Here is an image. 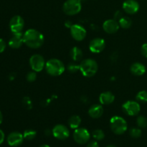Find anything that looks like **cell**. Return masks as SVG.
<instances>
[{"label": "cell", "instance_id": "6da1fadb", "mask_svg": "<svg viewBox=\"0 0 147 147\" xmlns=\"http://www.w3.org/2000/svg\"><path fill=\"white\" fill-rule=\"evenodd\" d=\"M24 44L32 49H38L45 42L44 35L40 31L34 29H29L23 33Z\"/></svg>", "mask_w": 147, "mask_h": 147}, {"label": "cell", "instance_id": "7a4b0ae2", "mask_svg": "<svg viewBox=\"0 0 147 147\" xmlns=\"http://www.w3.org/2000/svg\"><path fill=\"white\" fill-rule=\"evenodd\" d=\"M45 70L48 75L51 76H59L65 70V66L60 60L57 58L50 59L46 62Z\"/></svg>", "mask_w": 147, "mask_h": 147}, {"label": "cell", "instance_id": "3957f363", "mask_svg": "<svg viewBox=\"0 0 147 147\" xmlns=\"http://www.w3.org/2000/svg\"><path fill=\"white\" fill-rule=\"evenodd\" d=\"M98 65L97 62L91 58L83 60L80 64V71L83 76L90 78L94 76L97 73Z\"/></svg>", "mask_w": 147, "mask_h": 147}, {"label": "cell", "instance_id": "277c9868", "mask_svg": "<svg viewBox=\"0 0 147 147\" xmlns=\"http://www.w3.org/2000/svg\"><path fill=\"white\" fill-rule=\"evenodd\" d=\"M110 127L115 134L122 135L127 130V122L123 117L119 116H113L110 120Z\"/></svg>", "mask_w": 147, "mask_h": 147}, {"label": "cell", "instance_id": "5b68a950", "mask_svg": "<svg viewBox=\"0 0 147 147\" xmlns=\"http://www.w3.org/2000/svg\"><path fill=\"white\" fill-rule=\"evenodd\" d=\"M82 9V4L80 0H66L63 6V12L68 16L78 14Z\"/></svg>", "mask_w": 147, "mask_h": 147}, {"label": "cell", "instance_id": "8992f818", "mask_svg": "<svg viewBox=\"0 0 147 147\" xmlns=\"http://www.w3.org/2000/svg\"><path fill=\"white\" fill-rule=\"evenodd\" d=\"M73 139L77 144H86L90 141V134L85 128H78L73 132Z\"/></svg>", "mask_w": 147, "mask_h": 147}, {"label": "cell", "instance_id": "52a82bcc", "mask_svg": "<svg viewBox=\"0 0 147 147\" xmlns=\"http://www.w3.org/2000/svg\"><path fill=\"white\" fill-rule=\"evenodd\" d=\"M122 110L129 116H137L141 111V106L139 102L134 100H128L122 105Z\"/></svg>", "mask_w": 147, "mask_h": 147}, {"label": "cell", "instance_id": "ba28073f", "mask_svg": "<svg viewBox=\"0 0 147 147\" xmlns=\"http://www.w3.org/2000/svg\"><path fill=\"white\" fill-rule=\"evenodd\" d=\"M45 60L40 54H34L30 58V65L33 71L36 73L41 72L45 67Z\"/></svg>", "mask_w": 147, "mask_h": 147}, {"label": "cell", "instance_id": "9c48e42d", "mask_svg": "<svg viewBox=\"0 0 147 147\" xmlns=\"http://www.w3.org/2000/svg\"><path fill=\"white\" fill-rule=\"evenodd\" d=\"M24 27V19L20 15H15L9 21V28L12 34L21 33Z\"/></svg>", "mask_w": 147, "mask_h": 147}, {"label": "cell", "instance_id": "30bf717a", "mask_svg": "<svg viewBox=\"0 0 147 147\" xmlns=\"http://www.w3.org/2000/svg\"><path fill=\"white\" fill-rule=\"evenodd\" d=\"M53 135L59 140H65L70 136V131L68 128L63 124H57L52 129Z\"/></svg>", "mask_w": 147, "mask_h": 147}, {"label": "cell", "instance_id": "8fae6325", "mask_svg": "<svg viewBox=\"0 0 147 147\" xmlns=\"http://www.w3.org/2000/svg\"><path fill=\"white\" fill-rule=\"evenodd\" d=\"M70 34L75 40L80 42L86 38L87 32L86 29L80 24H73L70 27Z\"/></svg>", "mask_w": 147, "mask_h": 147}, {"label": "cell", "instance_id": "7c38bea8", "mask_svg": "<svg viewBox=\"0 0 147 147\" xmlns=\"http://www.w3.org/2000/svg\"><path fill=\"white\" fill-rule=\"evenodd\" d=\"M106 45V41L103 38H94L90 42L89 50L93 53H100L104 50Z\"/></svg>", "mask_w": 147, "mask_h": 147}, {"label": "cell", "instance_id": "4fadbf2b", "mask_svg": "<svg viewBox=\"0 0 147 147\" xmlns=\"http://www.w3.org/2000/svg\"><path fill=\"white\" fill-rule=\"evenodd\" d=\"M24 136L18 131H14L8 135L7 142L10 146L17 147L20 146L24 142Z\"/></svg>", "mask_w": 147, "mask_h": 147}, {"label": "cell", "instance_id": "5bb4252c", "mask_svg": "<svg viewBox=\"0 0 147 147\" xmlns=\"http://www.w3.org/2000/svg\"><path fill=\"white\" fill-rule=\"evenodd\" d=\"M120 28V25L117 20L115 19L107 20L103 22V29L108 34H114L117 32Z\"/></svg>", "mask_w": 147, "mask_h": 147}, {"label": "cell", "instance_id": "9a60e30c", "mask_svg": "<svg viewBox=\"0 0 147 147\" xmlns=\"http://www.w3.org/2000/svg\"><path fill=\"white\" fill-rule=\"evenodd\" d=\"M123 9L129 14H134L139 10V2L136 0H126L123 3Z\"/></svg>", "mask_w": 147, "mask_h": 147}, {"label": "cell", "instance_id": "2e32d148", "mask_svg": "<svg viewBox=\"0 0 147 147\" xmlns=\"http://www.w3.org/2000/svg\"><path fill=\"white\" fill-rule=\"evenodd\" d=\"M24 43L23 40V33H14L9 40L8 45L11 48L18 49L22 47Z\"/></svg>", "mask_w": 147, "mask_h": 147}, {"label": "cell", "instance_id": "e0dca14e", "mask_svg": "<svg viewBox=\"0 0 147 147\" xmlns=\"http://www.w3.org/2000/svg\"><path fill=\"white\" fill-rule=\"evenodd\" d=\"M103 114V108L101 104H93L89 108L88 115L92 119H99Z\"/></svg>", "mask_w": 147, "mask_h": 147}, {"label": "cell", "instance_id": "ac0fdd59", "mask_svg": "<svg viewBox=\"0 0 147 147\" xmlns=\"http://www.w3.org/2000/svg\"><path fill=\"white\" fill-rule=\"evenodd\" d=\"M131 73L134 75V76H143L145 73H146V67L144 64L142 63H139V62H136V63H133V64L131 65L130 67Z\"/></svg>", "mask_w": 147, "mask_h": 147}, {"label": "cell", "instance_id": "d6986e66", "mask_svg": "<svg viewBox=\"0 0 147 147\" xmlns=\"http://www.w3.org/2000/svg\"><path fill=\"white\" fill-rule=\"evenodd\" d=\"M115 100V96L110 91H106L100 93L99 96V101L101 105L111 104Z\"/></svg>", "mask_w": 147, "mask_h": 147}, {"label": "cell", "instance_id": "ffe728a7", "mask_svg": "<svg viewBox=\"0 0 147 147\" xmlns=\"http://www.w3.org/2000/svg\"><path fill=\"white\" fill-rule=\"evenodd\" d=\"M70 55L73 61L78 62L81 60L83 56V51L78 47H73L70 51Z\"/></svg>", "mask_w": 147, "mask_h": 147}, {"label": "cell", "instance_id": "44dd1931", "mask_svg": "<svg viewBox=\"0 0 147 147\" xmlns=\"http://www.w3.org/2000/svg\"><path fill=\"white\" fill-rule=\"evenodd\" d=\"M80 123H81V119L78 115H73L68 119V126L72 129H76L79 128Z\"/></svg>", "mask_w": 147, "mask_h": 147}, {"label": "cell", "instance_id": "7402d4cb", "mask_svg": "<svg viewBox=\"0 0 147 147\" xmlns=\"http://www.w3.org/2000/svg\"><path fill=\"white\" fill-rule=\"evenodd\" d=\"M118 22H119L120 27L123 29H129L132 24L131 20L128 17H123V16Z\"/></svg>", "mask_w": 147, "mask_h": 147}, {"label": "cell", "instance_id": "603a6c76", "mask_svg": "<svg viewBox=\"0 0 147 147\" xmlns=\"http://www.w3.org/2000/svg\"><path fill=\"white\" fill-rule=\"evenodd\" d=\"M23 136H24V139H26V140L32 141L37 136V131L33 130V129H27L23 133Z\"/></svg>", "mask_w": 147, "mask_h": 147}, {"label": "cell", "instance_id": "cb8c5ba5", "mask_svg": "<svg viewBox=\"0 0 147 147\" xmlns=\"http://www.w3.org/2000/svg\"><path fill=\"white\" fill-rule=\"evenodd\" d=\"M92 136L96 141H101L105 138V134L101 129H95L92 132Z\"/></svg>", "mask_w": 147, "mask_h": 147}, {"label": "cell", "instance_id": "d4e9b609", "mask_svg": "<svg viewBox=\"0 0 147 147\" xmlns=\"http://www.w3.org/2000/svg\"><path fill=\"white\" fill-rule=\"evenodd\" d=\"M67 70L70 73H76L80 70V65L77 64L75 62L70 63L66 67Z\"/></svg>", "mask_w": 147, "mask_h": 147}, {"label": "cell", "instance_id": "484cf974", "mask_svg": "<svg viewBox=\"0 0 147 147\" xmlns=\"http://www.w3.org/2000/svg\"><path fill=\"white\" fill-rule=\"evenodd\" d=\"M136 98L138 102L141 103H146L147 102V91L146 90H141L136 94Z\"/></svg>", "mask_w": 147, "mask_h": 147}, {"label": "cell", "instance_id": "4316f807", "mask_svg": "<svg viewBox=\"0 0 147 147\" xmlns=\"http://www.w3.org/2000/svg\"><path fill=\"white\" fill-rule=\"evenodd\" d=\"M136 124L139 128L144 129L147 126V118L144 116H138L136 119Z\"/></svg>", "mask_w": 147, "mask_h": 147}, {"label": "cell", "instance_id": "83f0119b", "mask_svg": "<svg viewBox=\"0 0 147 147\" xmlns=\"http://www.w3.org/2000/svg\"><path fill=\"white\" fill-rule=\"evenodd\" d=\"M142 130L139 128H132L129 130V134L134 139H138L142 136Z\"/></svg>", "mask_w": 147, "mask_h": 147}, {"label": "cell", "instance_id": "f1b7e54d", "mask_svg": "<svg viewBox=\"0 0 147 147\" xmlns=\"http://www.w3.org/2000/svg\"><path fill=\"white\" fill-rule=\"evenodd\" d=\"M37 78V73L35 71L29 72L27 74V76H26V79H27V81L30 82V83H32V82L35 81Z\"/></svg>", "mask_w": 147, "mask_h": 147}, {"label": "cell", "instance_id": "f546056e", "mask_svg": "<svg viewBox=\"0 0 147 147\" xmlns=\"http://www.w3.org/2000/svg\"><path fill=\"white\" fill-rule=\"evenodd\" d=\"M22 103L27 109H30L32 107V103L31 100L29 97H24L22 100Z\"/></svg>", "mask_w": 147, "mask_h": 147}, {"label": "cell", "instance_id": "4dcf8cb0", "mask_svg": "<svg viewBox=\"0 0 147 147\" xmlns=\"http://www.w3.org/2000/svg\"><path fill=\"white\" fill-rule=\"evenodd\" d=\"M141 53L144 57L147 58V43H144L141 47Z\"/></svg>", "mask_w": 147, "mask_h": 147}, {"label": "cell", "instance_id": "1f68e13d", "mask_svg": "<svg viewBox=\"0 0 147 147\" xmlns=\"http://www.w3.org/2000/svg\"><path fill=\"white\" fill-rule=\"evenodd\" d=\"M6 47H7V44L6 42L4 41L3 39L0 38V53H3L5 50Z\"/></svg>", "mask_w": 147, "mask_h": 147}, {"label": "cell", "instance_id": "d6a6232c", "mask_svg": "<svg viewBox=\"0 0 147 147\" xmlns=\"http://www.w3.org/2000/svg\"><path fill=\"white\" fill-rule=\"evenodd\" d=\"M122 17H123V14H122L121 11H119V10H118V11H116V12L114 13V19L116 20H117V21H119Z\"/></svg>", "mask_w": 147, "mask_h": 147}, {"label": "cell", "instance_id": "836d02e7", "mask_svg": "<svg viewBox=\"0 0 147 147\" xmlns=\"http://www.w3.org/2000/svg\"><path fill=\"white\" fill-rule=\"evenodd\" d=\"M86 147H99V144L97 141H91L88 144Z\"/></svg>", "mask_w": 147, "mask_h": 147}, {"label": "cell", "instance_id": "e575fe53", "mask_svg": "<svg viewBox=\"0 0 147 147\" xmlns=\"http://www.w3.org/2000/svg\"><path fill=\"white\" fill-rule=\"evenodd\" d=\"M4 139H5V134H4V131L0 129V144H1L4 142Z\"/></svg>", "mask_w": 147, "mask_h": 147}, {"label": "cell", "instance_id": "d590c367", "mask_svg": "<svg viewBox=\"0 0 147 147\" xmlns=\"http://www.w3.org/2000/svg\"><path fill=\"white\" fill-rule=\"evenodd\" d=\"M73 23H72V22L71 21H70V20H67V21L65 22V26L66 27H67V28H70V27H72V26H73Z\"/></svg>", "mask_w": 147, "mask_h": 147}, {"label": "cell", "instance_id": "8d00e7d4", "mask_svg": "<svg viewBox=\"0 0 147 147\" xmlns=\"http://www.w3.org/2000/svg\"><path fill=\"white\" fill-rule=\"evenodd\" d=\"M45 136H49L51 134H53V131H52V130H50V129H46V130L45 131Z\"/></svg>", "mask_w": 147, "mask_h": 147}, {"label": "cell", "instance_id": "74e56055", "mask_svg": "<svg viewBox=\"0 0 147 147\" xmlns=\"http://www.w3.org/2000/svg\"><path fill=\"white\" fill-rule=\"evenodd\" d=\"M80 100H81L83 103H86L88 102V98H87V97H86V96H82L81 98H80Z\"/></svg>", "mask_w": 147, "mask_h": 147}, {"label": "cell", "instance_id": "f35d334b", "mask_svg": "<svg viewBox=\"0 0 147 147\" xmlns=\"http://www.w3.org/2000/svg\"><path fill=\"white\" fill-rule=\"evenodd\" d=\"M15 74L14 73H11V74L9 75V80H14V78H15Z\"/></svg>", "mask_w": 147, "mask_h": 147}, {"label": "cell", "instance_id": "ab89813d", "mask_svg": "<svg viewBox=\"0 0 147 147\" xmlns=\"http://www.w3.org/2000/svg\"><path fill=\"white\" fill-rule=\"evenodd\" d=\"M2 121H3V116L1 112L0 111V125H1V123H2Z\"/></svg>", "mask_w": 147, "mask_h": 147}, {"label": "cell", "instance_id": "60d3db41", "mask_svg": "<svg viewBox=\"0 0 147 147\" xmlns=\"http://www.w3.org/2000/svg\"><path fill=\"white\" fill-rule=\"evenodd\" d=\"M39 147H50V146H49V145H47V144H42V145H41V146H39Z\"/></svg>", "mask_w": 147, "mask_h": 147}, {"label": "cell", "instance_id": "b9f144b4", "mask_svg": "<svg viewBox=\"0 0 147 147\" xmlns=\"http://www.w3.org/2000/svg\"><path fill=\"white\" fill-rule=\"evenodd\" d=\"M106 147H116V146H114V145H109V146H107Z\"/></svg>", "mask_w": 147, "mask_h": 147}]
</instances>
